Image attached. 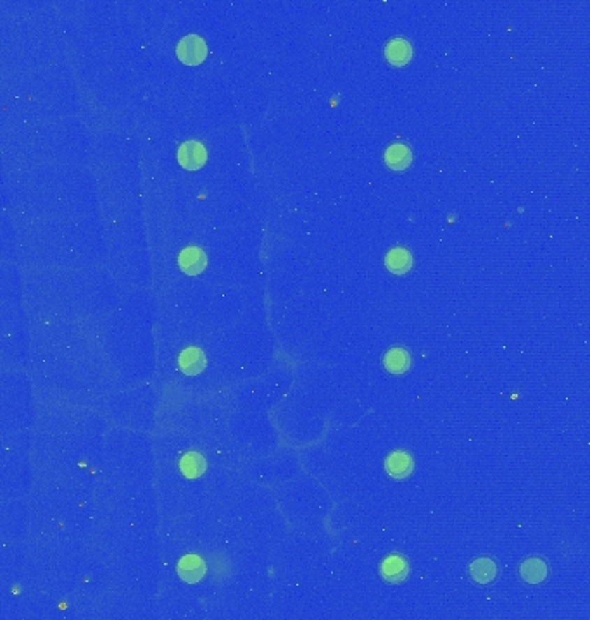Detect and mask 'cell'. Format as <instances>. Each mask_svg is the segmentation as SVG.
<instances>
[{
	"instance_id": "6da1fadb",
	"label": "cell",
	"mask_w": 590,
	"mask_h": 620,
	"mask_svg": "<svg viewBox=\"0 0 590 620\" xmlns=\"http://www.w3.org/2000/svg\"><path fill=\"white\" fill-rule=\"evenodd\" d=\"M176 55L180 61L188 66L201 64L208 55V47L199 35H187L185 38L180 40L178 47H176Z\"/></svg>"
},
{
	"instance_id": "7a4b0ae2",
	"label": "cell",
	"mask_w": 590,
	"mask_h": 620,
	"mask_svg": "<svg viewBox=\"0 0 590 620\" xmlns=\"http://www.w3.org/2000/svg\"><path fill=\"white\" fill-rule=\"evenodd\" d=\"M208 158V152H206L204 145L201 142H195V140H188V142L182 143L178 149V162L182 168L188 169V171H195V169L202 168Z\"/></svg>"
},
{
	"instance_id": "3957f363",
	"label": "cell",
	"mask_w": 590,
	"mask_h": 620,
	"mask_svg": "<svg viewBox=\"0 0 590 620\" xmlns=\"http://www.w3.org/2000/svg\"><path fill=\"white\" fill-rule=\"evenodd\" d=\"M180 269L188 276H195L199 272H202L208 264V257H206L204 250L199 249V246H187L185 250H182L178 257Z\"/></svg>"
},
{
	"instance_id": "277c9868",
	"label": "cell",
	"mask_w": 590,
	"mask_h": 620,
	"mask_svg": "<svg viewBox=\"0 0 590 620\" xmlns=\"http://www.w3.org/2000/svg\"><path fill=\"white\" fill-rule=\"evenodd\" d=\"M380 574L382 577L385 579L387 582H403L409 574V566L408 562L399 555H390L387 556L385 560L382 562V567H380Z\"/></svg>"
},
{
	"instance_id": "5b68a950",
	"label": "cell",
	"mask_w": 590,
	"mask_h": 620,
	"mask_svg": "<svg viewBox=\"0 0 590 620\" xmlns=\"http://www.w3.org/2000/svg\"><path fill=\"white\" fill-rule=\"evenodd\" d=\"M412 467H415V464H412L411 455L408 452H403V450L392 452L385 460L387 472L394 479H404L408 475H411Z\"/></svg>"
},
{
	"instance_id": "8992f818",
	"label": "cell",
	"mask_w": 590,
	"mask_h": 620,
	"mask_svg": "<svg viewBox=\"0 0 590 620\" xmlns=\"http://www.w3.org/2000/svg\"><path fill=\"white\" fill-rule=\"evenodd\" d=\"M178 574L188 584H195L206 575V562L199 555H187L178 562Z\"/></svg>"
},
{
	"instance_id": "52a82bcc",
	"label": "cell",
	"mask_w": 590,
	"mask_h": 620,
	"mask_svg": "<svg viewBox=\"0 0 590 620\" xmlns=\"http://www.w3.org/2000/svg\"><path fill=\"white\" fill-rule=\"evenodd\" d=\"M547 563L542 559H526L519 566V575L526 584H540L547 577Z\"/></svg>"
},
{
	"instance_id": "ba28073f",
	"label": "cell",
	"mask_w": 590,
	"mask_h": 620,
	"mask_svg": "<svg viewBox=\"0 0 590 620\" xmlns=\"http://www.w3.org/2000/svg\"><path fill=\"white\" fill-rule=\"evenodd\" d=\"M180 369L188 376H195L199 372L204 371L206 367V355L201 348H195V346H190V348L183 350L180 353V359H178Z\"/></svg>"
},
{
	"instance_id": "9c48e42d",
	"label": "cell",
	"mask_w": 590,
	"mask_h": 620,
	"mask_svg": "<svg viewBox=\"0 0 590 620\" xmlns=\"http://www.w3.org/2000/svg\"><path fill=\"white\" fill-rule=\"evenodd\" d=\"M385 265L392 274H405L412 267V256L403 246H396L385 257Z\"/></svg>"
},
{
	"instance_id": "30bf717a",
	"label": "cell",
	"mask_w": 590,
	"mask_h": 620,
	"mask_svg": "<svg viewBox=\"0 0 590 620\" xmlns=\"http://www.w3.org/2000/svg\"><path fill=\"white\" fill-rule=\"evenodd\" d=\"M385 162L394 171H404L412 162L411 149L408 145H403V143L390 145L385 152Z\"/></svg>"
},
{
	"instance_id": "8fae6325",
	"label": "cell",
	"mask_w": 590,
	"mask_h": 620,
	"mask_svg": "<svg viewBox=\"0 0 590 620\" xmlns=\"http://www.w3.org/2000/svg\"><path fill=\"white\" fill-rule=\"evenodd\" d=\"M470 575L478 584H490L497 575L496 562L492 559H489V556L475 560L470 566Z\"/></svg>"
},
{
	"instance_id": "7c38bea8",
	"label": "cell",
	"mask_w": 590,
	"mask_h": 620,
	"mask_svg": "<svg viewBox=\"0 0 590 620\" xmlns=\"http://www.w3.org/2000/svg\"><path fill=\"white\" fill-rule=\"evenodd\" d=\"M385 57H387V61L394 66L408 64L412 57L411 43H409L408 40H403V38L392 40V42L387 45Z\"/></svg>"
},
{
	"instance_id": "4fadbf2b",
	"label": "cell",
	"mask_w": 590,
	"mask_h": 620,
	"mask_svg": "<svg viewBox=\"0 0 590 620\" xmlns=\"http://www.w3.org/2000/svg\"><path fill=\"white\" fill-rule=\"evenodd\" d=\"M383 365L392 374H404L411 367V357L409 352L404 348H392L383 357Z\"/></svg>"
},
{
	"instance_id": "5bb4252c",
	"label": "cell",
	"mask_w": 590,
	"mask_h": 620,
	"mask_svg": "<svg viewBox=\"0 0 590 620\" xmlns=\"http://www.w3.org/2000/svg\"><path fill=\"white\" fill-rule=\"evenodd\" d=\"M206 467H208V465H206V459L197 452L187 453V455H183L182 460H180V471H182V474L188 479L201 478V475L206 472Z\"/></svg>"
}]
</instances>
